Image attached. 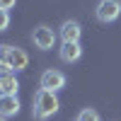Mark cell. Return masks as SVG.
<instances>
[{
    "label": "cell",
    "mask_w": 121,
    "mask_h": 121,
    "mask_svg": "<svg viewBox=\"0 0 121 121\" xmlns=\"http://www.w3.org/2000/svg\"><path fill=\"white\" fill-rule=\"evenodd\" d=\"M78 121H99V114L95 109H82V112L78 114Z\"/></svg>",
    "instance_id": "30bf717a"
},
{
    "label": "cell",
    "mask_w": 121,
    "mask_h": 121,
    "mask_svg": "<svg viewBox=\"0 0 121 121\" xmlns=\"http://www.w3.org/2000/svg\"><path fill=\"white\" fill-rule=\"evenodd\" d=\"M7 27H10V12L0 10V32H7Z\"/></svg>",
    "instance_id": "8fae6325"
},
{
    "label": "cell",
    "mask_w": 121,
    "mask_h": 121,
    "mask_svg": "<svg viewBox=\"0 0 121 121\" xmlns=\"http://www.w3.org/2000/svg\"><path fill=\"white\" fill-rule=\"evenodd\" d=\"M0 58L7 60L15 73H19V70H24L29 65V56H27L24 48H19V46H0Z\"/></svg>",
    "instance_id": "7a4b0ae2"
},
{
    "label": "cell",
    "mask_w": 121,
    "mask_h": 121,
    "mask_svg": "<svg viewBox=\"0 0 121 121\" xmlns=\"http://www.w3.org/2000/svg\"><path fill=\"white\" fill-rule=\"evenodd\" d=\"M0 121H7V119H3V116H0Z\"/></svg>",
    "instance_id": "5bb4252c"
},
{
    "label": "cell",
    "mask_w": 121,
    "mask_h": 121,
    "mask_svg": "<svg viewBox=\"0 0 121 121\" xmlns=\"http://www.w3.org/2000/svg\"><path fill=\"white\" fill-rule=\"evenodd\" d=\"M58 53H60V60H63V63H75V60H80V56H82V46L63 41L60 48H58Z\"/></svg>",
    "instance_id": "ba28073f"
},
{
    "label": "cell",
    "mask_w": 121,
    "mask_h": 121,
    "mask_svg": "<svg viewBox=\"0 0 121 121\" xmlns=\"http://www.w3.org/2000/svg\"><path fill=\"white\" fill-rule=\"evenodd\" d=\"M17 5V0H0V10H5V12H10Z\"/></svg>",
    "instance_id": "4fadbf2b"
},
{
    "label": "cell",
    "mask_w": 121,
    "mask_h": 121,
    "mask_svg": "<svg viewBox=\"0 0 121 121\" xmlns=\"http://www.w3.org/2000/svg\"><path fill=\"white\" fill-rule=\"evenodd\" d=\"M15 70H12V65L7 63V60H3L0 58V78H5V75H12Z\"/></svg>",
    "instance_id": "7c38bea8"
},
{
    "label": "cell",
    "mask_w": 121,
    "mask_h": 121,
    "mask_svg": "<svg viewBox=\"0 0 121 121\" xmlns=\"http://www.w3.org/2000/svg\"><path fill=\"white\" fill-rule=\"evenodd\" d=\"M95 15H97L99 22H104V24L116 22V19L121 17V0H99Z\"/></svg>",
    "instance_id": "3957f363"
},
{
    "label": "cell",
    "mask_w": 121,
    "mask_h": 121,
    "mask_svg": "<svg viewBox=\"0 0 121 121\" xmlns=\"http://www.w3.org/2000/svg\"><path fill=\"white\" fill-rule=\"evenodd\" d=\"M39 87L41 90H48V92H58V90L65 87V75L60 70H44L41 73V80H39Z\"/></svg>",
    "instance_id": "5b68a950"
},
{
    "label": "cell",
    "mask_w": 121,
    "mask_h": 121,
    "mask_svg": "<svg viewBox=\"0 0 121 121\" xmlns=\"http://www.w3.org/2000/svg\"><path fill=\"white\" fill-rule=\"evenodd\" d=\"M58 34L63 41H70V44H80V36H82V27H80L78 19H65L63 24H60Z\"/></svg>",
    "instance_id": "8992f818"
},
{
    "label": "cell",
    "mask_w": 121,
    "mask_h": 121,
    "mask_svg": "<svg viewBox=\"0 0 121 121\" xmlns=\"http://www.w3.org/2000/svg\"><path fill=\"white\" fill-rule=\"evenodd\" d=\"M17 90H19V80L12 75H5L0 78V95H7V97H17Z\"/></svg>",
    "instance_id": "9c48e42d"
},
{
    "label": "cell",
    "mask_w": 121,
    "mask_h": 121,
    "mask_svg": "<svg viewBox=\"0 0 121 121\" xmlns=\"http://www.w3.org/2000/svg\"><path fill=\"white\" fill-rule=\"evenodd\" d=\"M56 32L51 27H46V24H39V27H34V32H32V41H34V46L39 48V51H51V48L56 46Z\"/></svg>",
    "instance_id": "277c9868"
},
{
    "label": "cell",
    "mask_w": 121,
    "mask_h": 121,
    "mask_svg": "<svg viewBox=\"0 0 121 121\" xmlns=\"http://www.w3.org/2000/svg\"><path fill=\"white\" fill-rule=\"evenodd\" d=\"M19 109H22V104H19L17 97L0 95V116H3V119H12V116H17Z\"/></svg>",
    "instance_id": "52a82bcc"
},
{
    "label": "cell",
    "mask_w": 121,
    "mask_h": 121,
    "mask_svg": "<svg viewBox=\"0 0 121 121\" xmlns=\"http://www.w3.org/2000/svg\"><path fill=\"white\" fill-rule=\"evenodd\" d=\"M32 104H34V107H32V114H34L36 121H46V119H51L58 109H60V102H58L56 92H48V90H41V87L34 92Z\"/></svg>",
    "instance_id": "6da1fadb"
}]
</instances>
